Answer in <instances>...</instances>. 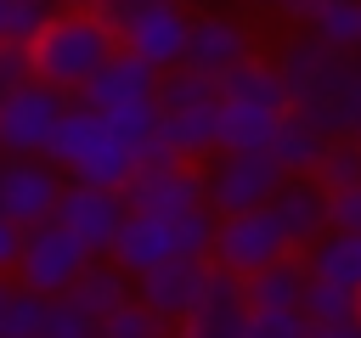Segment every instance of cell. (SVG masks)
Here are the masks:
<instances>
[{"instance_id": "34", "label": "cell", "mask_w": 361, "mask_h": 338, "mask_svg": "<svg viewBox=\"0 0 361 338\" xmlns=\"http://www.w3.org/2000/svg\"><path fill=\"white\" fill-rule=\"evenodd\" d=\"M39 338H96V321H85L68 299H51L45 304V332Z\"/></svg>"}, {"instance_id": "19", "label": "cell", "mask_w": 361, "mask_h": 338, "mask_svg": "<svg viewBox=\"0 0 361 338\" xmlns=\"http://www.w3.org/2000/svg\"><path fill=\"white\" fill-rule=\"evenodd\" d=\"M107 141V124H102V113H90V107H79V101H68V113H62V124H56V135H51V146H45V163L68 180L96 146Z\"/></svg>"}, {"instance_id": "33", "label": "cell", "mask_w": 361, "mask_h": 338, "mask_svg": "<svg viewBox=\"0 0 361 338\" xmlns=\"http://www.w3.org/2000/svg\"><path fill=\"white\" fill-rule=\"evenodd\" d=\"M248 338H305L299 310H248Z\"/></svg>"}, {"instance_id": "21", "label": "cell", "mask_w": 361, "mask_h": 338, "mask_svg": "<svg viewBox=\"0 0 361 338\" xmlns=\"http://www.w3.org/2000/svg\"><path fill=\"white\" fill-rule=\"evenodd\" d=\"M124 299H130V276H118L107 259H90V265L79 270V282L68 287V304H73L85 321H96V327H102Z\"/></svg>"}, {"instance_id": "32", "label": "cell", "mask_w": 361, "mask_h": 338, "mask_svg": "<svg viewBox=\"0 0 361 338\" xmlns=\"http://www.w3.org/2000/svg\"><path fill=\"white\" fill-rule=\"evenodd\" d=\"M96 338H169V327H164L158 315H147L135 299H124V304L96 327Z\"/></svg>"}, {"instance_id": "7", "label": "cell", "mask_w": 361, "mask_h": 338, "mask_svg": "<svg viewBox=\"0 0 361 338\" xmlns=\"http://www.w3.org/2000/svg\"><path fill=\"white\" fill-rule=\"evenodd\" d=\"M186 28H192V11H186L180 0H152V6H141L135 17H124L113 34H118V51H124V56H135V62L152 68V73H169V68H180V56H186Z\"/></svg>"}, {"instance_id": "8", "label": "cell", "mask_w": 361, "mask_h": 338, "mask_svg": "<svg viewBox=\"0 0 361 338\" xmlns=\"http://www.w3.org/2000/svg\"><path fill=\"white\" fill-rule=\"evenodd\" d=\"M68 113V96L45 90V84H23L0 101V158H45L56 124Z\"/></svg>"}, {"instance_id": "6", "label": "cell", "mask_w": 361, "mask_h": 338, "mask_svg": "<svg viewBox=\"0 0 361 338\" xmlns=\"http://www.w3.org/2000/svg\"><path fill=\"white\" fill-rule=\"evenodd\" d=\"M288 254H293V248H288V237H282V225H276V214H271V208L214 220L209 265H214V270H226V276H237V282L259 276L265 265H276V259H288Z\"/></svg>"}, {"instance_id": "18", "label": "cell", "mask_w": 361, "mask_h": 338, "mask_svg": "<svg viewBox=\"0 0 361 338\" xmlns=\"http://www.w3.org/2000/svg\"><path fill=\"white\" fill-rule=\"evenodd\" d=\"M220 107V101H214ZM214 107H192V113H158V141L152 152L175 158V163H203L214 158Z\"/></svg>"}, {"instance_id": "28", "label": "cell", "mask_w": 361, "mask_h": 338, "mask_svg": "<svg viewBox=\"0 0 361 338\" xmlns=\"http://www.w3.org/2000/svg\"><path fill=\"white\" fill-rule=\"evenodd\" d=\"M214 79H197L186 68H169L158 73V90H152V107L158 113H192V107H214Z\"/></svg>"}, {"instance_id": "25", "label": "cell", "mask_w": 361, "mask_h": 338, "mask_svg": "<svg viewBox=\"0 0 361 338\" xmlns=\"http://www.w3.org/2000/svg\"><path fill=\"white\" fill-rule=\"evenodd\" d=\"M265 152H271V163H276L288 180H310V175H316V163H322V152H327V141H322L316 130H305L299 118H282Z\"/></svg>"}, {"instance_id": "27", "label": "cell", "mask_w": 361, "mask_h": 338, "mask_svg": "<svg viewBox=\"0 0 361 338\" xmlns=\"http://www.w3.org/2000/svg\"><path fill=\"white\" fill-rule=\"evenodd\" d=\"M102 124H107V135L141 163L147 152H152V141H158V107L152 101H135V107H118V113H102Z\"/></svg>"}, {"instance_id": "40", "label": "cell", "mask_w": 361, "mask_h": 338, "mask_svg": "<svg viewBox=\"0 0 361 338\" xmlns=\"http://www.w3.org/2000/svg\"><path fill=\"white\" fill-rule=\"evenodd\" d=\"M248 6H265V11H288V17H305L316 0H248Z\"/></svg>"}, {"instance_id": "23", "label": "cell", "mask_w": 361, "mask_h": 338, "mask_svg": "<svg viewBox=\"0 0 361 338\" xmlns=\"http://www.w3.org/2000/svg\"><path fill=\"white\" fill-rule=\"evenodd\" d=\"M305 282H310V276H305V259L288 254V259H276V265H265L259 276L243 282V304H248V310H299Z\"/></svg>"}, {"instance_id": "20", "label": "cell", "mask_w": 361, "mask_h": 338, "mask_svg": "<svg viewBox=\"0 0 361 338\" xmlns=\"http://www.w3.org/2000/svg\"><path fill=\"white\" fill-rule=\"evenodd\" d=\"M299 259H305V276H310V282H327V287H338V293H361V237L327 231V237L310 242Z\"/></svg>"}, {"instance_id": "36", "label": "cell", "mask_w": 361, "mask_h": 338, "mask_svg": "<svg viewBox=\"0 0 361 338\" xmlns=\"http://www.w3.org/2000/svg\"><path fill=\"white\" fill-rule=\"evenodd\" d=\"M28 84V56H23V45H0V101L11 96V90H23Z\"/></svg>"}, {"instance_id": "13", "label": "cell", "mask_w": 361, "mask_h": 338, "mask_svg": "<svg viewBox=\"0 0 361 338\" xmlns=\"http://www.w3.org/2000/svg\"><path fill=\"white\" fill-rule=\"evenodd\" d=\"M169 259H180V242H175V220H158V214H124V225H118V237H113V248H107V265L118 270V276H147V270H158V265H169Z\"/></svg>"}, {"instance_id": "29", "label": "cell", "mask_w": 361, "mask_h": 338, "mask_svg": "<svg viewBox=\"0 0 361 338\" xmlns=\"http://www.w3.org/2000/svg\"><path fill=\"white\" fill-rule=\"evenodd\" d=\"M45 332V299H28L0 276V338H39Z\"/></svg>"}, {"instance_id": "3", "label": "cell", "mask_w": 361, "mask_h": 338, "mask_svg": "<svg viewBox=\"0 0 361 338\" xmlns=\"http://www.w3.org/2000/svg\"><path fill=\"white\" fill-rule=\"evenodd\" d=\"M282 180L288 175L271 163V152H214L203 163V208L214 220L271 208V197L282 192Z\"/></svg>"}, {"instance_id": "24", "label": "cell", "mask_w": 361, "mask_h": 338, "mask_svg": "<svg viewBox=\"0 0 361 338\" xmlns=\"http://www.w3.org/2000/svg\"><path fill=\"white\" fill-rule=\"evenodd\" d=\"M276 124H282V118H271V113L220 101V107H214V152H265L271 135H276Z\"/></svg>"}, {"instance_id": "14", "label": "cell", "mask_w": 361, "mask_h": 338, "mask_svg": "<svg viewBox=\"0 0 361 338\" xmlns=\"http://www.w3.org/2000/svg\"><path fill=\"white\" fill-rule=\"evenodd\" d=\"M169 338H248V304H243V282L209 265L203 299L197 310L169 332Z\"/></svg>"}, {"instance_id": "38", "label": "cell", "mask_w": 361, "mask_h": 338, "mask_svg": "<svg viewBox=\"0 0 361 338\" xmlns=\"http://www.w3.org/2000/svg\"><path fill=\"white\" fill-rule=\"evenodd\" d=\"M305 338H361V321H333V327H305Z\"/></svg>"}, {"instance_id": "39", "label": "cell", "mask_w": 361, "mask_h": 338, "mask_svg": "<svg viewBox=\"0 0 361 338\" xmlns=\"http://www.w3.org/2000/svg\"><path fill=\"white\" fill-rule=\"evenodd\" d=\"M0 45H17V0H0Z\"/></svg>"}, {"instance_id": "41", "label": "cell", "mask_w": 361, "mask_h": 338, "mask_svg": "<svg viewBox=\"0 0 361 338\" xmlns=\"http://www.w3.org/2000/svg\"><path fill=\"white\" fill-rule=\"evenodd\" d=\"M51 6H56V11H85L90 0H51Z\"/></svg>"}, {"instance_id": "5", "label": "cell", "mask_w": 361, "mask_h": 338, "mask_svg": "<svg viewBox=\"0 0 361 338\" xmlns=\"http://www.w3.org/2000/svg\"><path fill=\"white\" fill-rule=\"evenodd\" d=\"M90 265V254L56 231V225H34L23 231V254H17V270H11V287L28 293V299H68V287L79 282V270Z\"/></svg>"}, {"instance_id": "11", "label": "cell", "mask_w": 361, "mask_h": 338, "mask_svg": "<svg viewBox=\"0 0 361 338\" xmlns=\"http://www.w3.org/2000/svg\"><path fill=\"white\" fill-rule=\"evenodd\" d=\"M51 225L68 231L90 259H107V248H113V237H118V225H124V203H118V192H96V186H73V180H68Z\"/></svg>"}, {"instance_id": "43", "label": "cell", "mask_w": 361, "mask_h": 338, "mask_svg": "<svg viewBox=\"0 0 361 338\" xmlns=\"http://www.w3.org/2000/svg\"><path fill=\"white\" fill-rule=\"evenodd\" d=\"M355 141H361V130H355Z\"/></svg>"}, {"instance_id": "12", "label": "cell", "mask_w": 361, "mask_h": 338, "mask_svg": "<svg viewBox=\"0 0 361 338\" xmlns=\"http://www.w3.org/2000/svg\"><path fill=\"white\" fill-rule=\"evenodd\" d=\"M203 282H209V259H169V265H158V270L135 276V282H130V299L175 332V327L197 310Z\"/></svg>"}, {"instance_id": "31", "label": "cell", "mask_w": 361, "mask_h": 338, "mask_svg": "<svg viewBox=\"0 0 361 338\" xmlns=\"http://www.w3.org/2000/svg\"><path fill=\"white\" fill-rule=\"evenodd\" d=\"M299 315H305V327L355 321V293H338V287H327V282H305V293H299Z\"/></svg>"}, {"instance_id": "10", "label": "cell", "mask_w": 361, "mask_h": 338, "mask_svg": "<svg viewBox=\"0 0 361 338\" xmlns=\"http://www.w3.org/2000/svg\"><path fill=\"white\" fill-rule=\"evenodd\" d=\"M254 56V28L231 11H192V28H186V56L180 68L197 73V79H220L231 73L237 62Z\"/></svg>"}, {"instance_id": "2", "label": "cell", "mask_w": 361, "mask_h": 338, "mask_svg": "<svg viewBox=\"0 0 361 338\" xmlns=\"http://www.w3.org/2000/svg\"><path fill=\"white\" fill-rule=\"evenodd\" d=\"M288 118H299L322 141H355V130H361V56H333L305 90L288 96Z\"/></svg>"}, {"instance_id": "15", "label": "cell", "mask_w": 361, "mask_h": 338, "mask_svg": "<svg viewBox=\"0 0 361 338\" xmlns=\"http://www.w3.org/2000/svg\"><path fill=\"white\" fill-rule=\"evenodd\" d=\"M152 90H158V73H152V68H141L135 56L113 51V56L85 79V90H79L73 101H79V107H90V113H118V107L152 101Z\"/></svg>"}, {"instance_id": "42", "label": "cell", "mask_w": 361, "mask_h": 338, "mask_svg": "<svg viewBox=\"0 0 361 338\" xmlns=\"http://www.w3.org/2000/svg\"><path fill=\"white\" fill-rule=\"evenodd\" d=\"M355 321H361V293H355Z\"/></svg>"}, {"instance_id": "4", "label": "cell", "mask_w": 361, "mask_h": 338, "mask_svg": "<svg viewBox=\"0 0 361 338\" xmlns=\"http://www.w3.org/2000/svg\"><path fill=\"white\" fill-rule=\"evenodd\" d=\"M118 203H124V214H158V220L192 214V208H203V163H175L164 152H147L130 169Z\"/></svg>"}, {"instance_id": "16", "label": "cell", "mask_w": 361, "mask_h": 338, "mask_svg": "<svg viewBox=\"0 0 361 338\" xmlns=\"http://www.w3.org/2000/svg\"><path fill=\"white\" fill-rule=\"evenodd\" d=\"M271 214H276L293 254H305L310 242L327 237V192L316 180H282V192L271 197Z\"/></svg>"}, {"instance_id": "17", "label": "cell", "mask_w": 361, "mask_h": 338, "mask_svg": "<svg viewBox=\"0 0 361 338\" xmlns=\"http://www.w3.org/2000/svg\"><path fill=\"white\" fill-rule=\"evenodd\" d=\"M214 96L220 101H237V107H254V113H271V118H288V90H282L271 56H259V51L248 62H237L231 73H220L214 79Z\"/></svg>"}, {"instance_id": "35", "label": "cell", "mask_w": 361, "mask_h": 338, "mask_svg": "<svg viewBox=\"0 0 361 338\" xmlns=\"http://www.w3.org/2000/svg\"><path fill=\"white\" fill-rule=\"evenodd\" d=\"M327 231L361 237V186H350V192H333V197H327Z\"/></svg>"}, {"instance_id": "30", "label": "cell", "mask_w": 361, "mask_h": 338, "mask_svg": "<svg viewBox=\"0 0 361 338\" xmlns=\"http://www.w3.org/2000/svg\"><path fill=\"white\" fill-rule=\"evenodd\" d=\"M310 180H316L327 197L361 186V141H327V152H322V163H316Z\"/></svg>"}, {"instance_id": "22", "label": "cell", "mask_w": 361, "mask_h": 338, "mask_svg": "<svg viewBox=\"0 0 361 338\" xmlns=\"http://www.w3.org/2000/svg\"><path fill=\"white\" fill-rule=\"evenodd\" d=\"M299 28L338 56H361V0H316L299 17Z\"/></svg>"}, {"instance_id": "37", "label": "cell", "mask_w": 361, "mask_h": 338, "mask_svg": "<svg viewBox=\"0 0 361 338\" xmlns=\"http://www.w3.org/2000/svg\"><path fill=\"white\" fill-rule=\"evenodd\" d=\"M17 254H23V231L0 220V276H11V270H17Z\"/></svg>"}, {"instance_id": "1", "label": "cell", "mask_w": 361, "mask_h": 338, "mask_svg": "<svg viewBox=\"0 0 361 338\" xmlns=\"http://www.w3.org/2000/svg\"><path fill=\"white\" fill-rule=\"evenodd\" d=\"M118 51V34L85 6V11H51L45 23H39V34L23 45V56H28V79L34 84H45V90H56V96H79L85 90V79L107 62Z\"/></svg>"}, {"instance_id": "9", "label": "cell", "mask_w": 361, "mask_h": 338, "mask_svg": "<svg viewBox=\"0 0 361 338\" xmlns=\"http://www.w3.org/2000/svg\"><path fill=\"white\" fill-rule=\"evenodd\" d=\"M62 175L45 158H0V220L17 231L51 225L56 203H62Z\"/></svg>"}, {"instance_id": "26", "label": "cell", "mask_w": 361, "mask_h": 338, "mask_svg": "<svg viewBox=\"0 0 361 338\" xmlns=\"http://www.w3.org/2000/svg\"><path fill=\"white\" fill-rule=\"evenodd\" d=\"M333 56H338V51H327L322 39H310L305 28H293V34H288V39L276 45V56H271V68H276V79H282V90L293 96V90H305V84H310V79H316V73H322V68H327Z\"/></svg>"}]
</instances>
